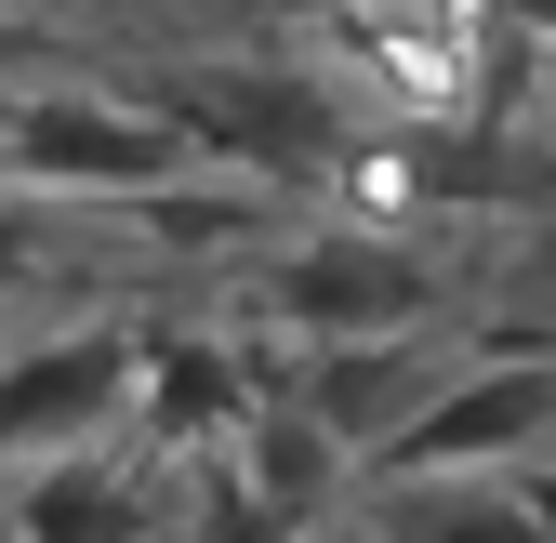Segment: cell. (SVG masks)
<instances>
[{"instance_id":"1","label":"cell","mask_w":556,"mask_h":543,"mask_svg":"<svg viewBox=\"0 0 556 543\" xmlns=\"http://www.w3.org/2000/svg\"><path fill=\"white\" fill-rule=\"evenodd\" d=\"M147 106L186 132L213 173H252L278 199H305V186H344L358 173V106H344L318 66H278V53H213V66H160Z\"/></svg>"},{"instance_id":"2","label":"cell","mask_w":556,"mask_h":543,"mask_svg":"<svg viewBox=\"0 0 556 543\" xmlns=\"http://www.w3.org/2000/svg\"><path fill=\"white\" fill-rule=\"evenodd\" d=\"M0 173L27 199H160L199 173V147L147 93H0Z\"/></svg>"},{"instance_id":"3","label":"cell","mask_w":556,"mask_h":543,"mask_svg":"<svg viewBox=\"0 0 556 543\" xmlns=\"http://www.w3.org/2000/svg\"><path fill=\"white\" fill-rule=\"evenodd\" d=\"M265 318L305 331V345H358V331H438L451 318V279L397 226H318L265 265Z\"/></svg>"},{"instance_id":"4","label":"cell","mask_w":556,"mask_h":543,"mask_svg":"<svg viewBox=\"0 0 556 543\" xmlns=\"http://www.w3.org/2000/svg\"><path fill=\"white\" fill-rule=\"evenodd\" d=\"M556 438V345H477L451 384H425L410 412L358 478H451V464H517Z\"/></svg>"},{"instance_id":"5","label":"cell","mask_w":556,"mask_h":543,"mask_svg":"<svg viewBox=\"0 0 556 543\" xmlns=\"http://www.w3.org/2000/svg\"><path fill=\"white\" fill-rule=\"evenodd\" d=\"M119 397H132V331L119 318H80V331L14 345L0 358V464L14 451H80Z\"/></svg>"},{"instance_id":"6","label":"cell","mask_w":556,"mask_h":543,"mask_svg":"<svg viewBox=\"0 0 556 543\" xmlns=\"http://www.w3.org/2000/svg\"><path fill=\"white\" fill-rule=\"evenodd\" d=\"M252 358L226 345V331H132V451L147 464H186L252 425Z\"/></svg>"},{"instance_id":"7","label":"cell","mask_w":556,"mask_h":543,"mask_svg":"<svg viewBox=\"0 0 556 543\" xmlns=\"http://www.w3.org/2000/svg\"><path fill=\"white\" fill-rule=\"evenodd\" d=\"M425 384H438L425 331H358V345H318L292 397H305V412H318V425H331L344 451H358V464H371V451H384V438H397L410 412H425Z\"/></svg>"},{"instance_id":"8","label":"cell","mask_w":556,"mask_h":543,"mask_svg":"<svg viewBox=\"0 0 556 543\" xmlns=\"http://www.w3.org/2000/svg\"><path fill=\"white\" fill-rule=\"evenodd\" d=\"M371 517L358 543H543V517L517 504V478L491 464H451V478H358Z\"/></svg>"},{"instance_id":"9","label":"cell","mask_w":556,"mask_h":543,"mask_svg":"<svg viewBox=\"0 0 556 543\" xmlns=\"http://www.w3.org/2000/svg\"><path fill=\"white\" fill-rule=\"evenodd\" d=\"M14 543H147V464H106L93 438L53 451L14 491Z\"/></svg>"},{"instance_id":"10","label":"cell","mask_w":556,"mask_h":543,"mask_svg":"<svg viewBox=\"0 0 556 543\" xmlns=\"http://www.w3.org/2000/svg\"><path fill=\"white\" fill-rule=\"evenodd\" d=\"M239 464H252V491H265L278 517H318V504H344V491H358V451H344V438L305 412V397H252Z\"/></svg>"},{"instance_id":"11","label":"cell","mask_w":556,"mask_h":543,"mask_svg":"<svg viewBox=\"0 0 556 543\" xmlns=\"http://www.w3.org/2000/svg\"><path fill=\"white\" fill-rule=\"evenodd\" d=\"M186 543H305V517H278L252 478H213V491H199V517H186Z\"/></svg>"},{"instance_id":"12","label":"cell","mask_w":556,"mask_h":543,"mask_svg":"<svg viewBox=\"0 0 556 543\" xmlns=\"http://www.w3.org/2000/svg\"><path fill=\"white\" fill-rule=\"evenodd\" d=\"M517 504L543 517V543H556V464H530V478H517Z\"/></svg>"},{"instance_id":"13","label":"cell","mask_w":556,"mask_h":543,"mask_svg":"<svg viewBox=\"0 0 556 543\" xmlns=\"http://www.w3.org/2000/svg\"><path fill=\"white\" fill-rule=\"evenodd\" d=\"M530 292H543V305H556V226H543V239H530Z\"/></svg>"},{"instance_id":"14","label":"cell","mask_w":556,"mask_h":543,"mask_svg":"<svg viewBox=\"0 0 556 543\" xmlns=\"http://www.w3.org/2000/svg\"><path fill=\"white\" fill-rule=\"evenodd\" d=\"M265 14H371V0H265Z\"/></svg>"},{"instance_id":"15","label":"cell","mask_w":556,"mask_h":543,"mask_svg":"<svg viewBox=\"0 0 556 543\" xmlns=\"http://www.w3.org/2000/svg\"><path fill=\"white\" fill-rule=\"evenodd\" d=\"M14 66H27V27H14V14H0V80H14Z\"/></svg>"},{"instance_id":"16","label":"cell","mask_w":556,"mask_h":543,"mask_svg":"<svg viewBox=\"0 0 556 543\" xmlns=\"http://www.w3.org/2000/svg\"><path fill=\"white\" fill-rule=\"evenodd\" d=\"M0 543H14V491H0Z\"/></svg>"},{"instance_id":"17","label":"cell","mask_w":556,"mask_h":543,"mask_svg":"<svg viewBox=\"0 0 556 543\" xmlns=\"http://www.w3.org/2000/svg\"><path fill=\"white\" fill-rule=\"evenodd\" d=\"M305 543H358V530H305Z\"/></svg>"}]
</instances>
